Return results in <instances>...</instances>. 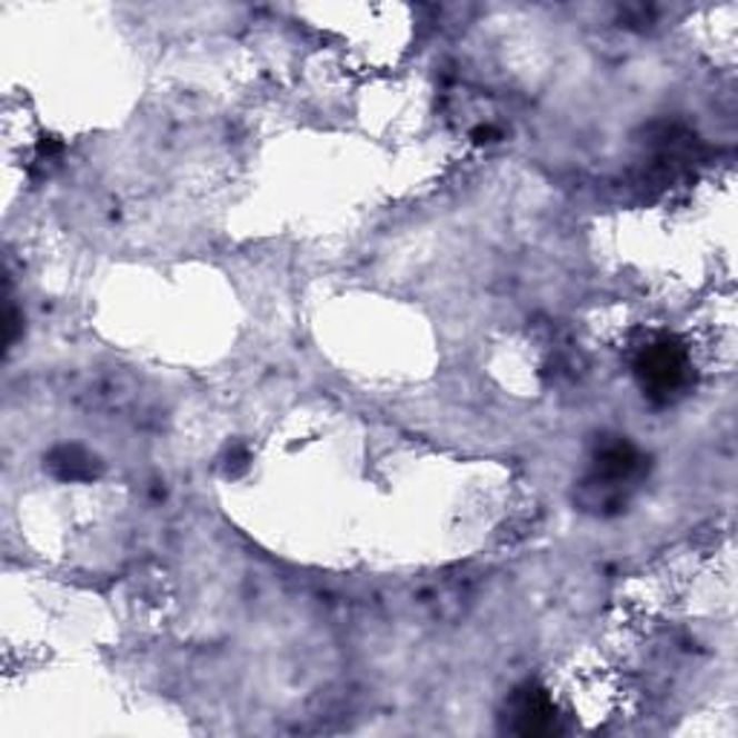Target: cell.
<instances>
[{"mask_svg":"<svg viewBox=\"0 0 738 738\" xmlns=\"http://www.w3.org/2000/svg\"><path fill=\"white\" fill-rule=\"evenodd\" d=\"M638 376L649 396L669 398V392L678 390L684 383V376H687V356H684V349L672 341L652 343V347L640 356Z\"/></svg>","mask_w":738,"mask_h":738,"instance_id":"1","label":"cell"},{"mask_svg":"<svg viewBox=\"0 0 738 738\" xmlns=\"http://www.w3.org/2000/svg\"><path fill=\"white\" fill-rule=\"evenodd\" d=\"M513 721L522 736H540L554 727V707L540 689H522L513 701Z\"/></svg>","mask_w":738,"mask_h":738,"instance_id":"2","label":"cell"},{"mask_svg":"<svg viewBox=\"0 0 738 738\" xmlns=\"http://www.w3.org/2000/svg\"><path fill=\"white\" fill-rule=\"evenodd\" d=\"M50 468L56 470V476L61 479H90L96 470H92V459L84 453L81 448H58L56 453L50 456Z\"/></svg>","mask_w":738,"mask_h":738,"instance_id":"3","label":"cell"}]
</instances>
